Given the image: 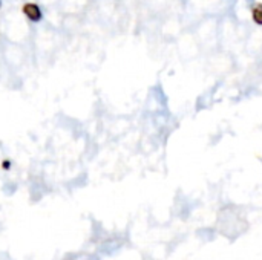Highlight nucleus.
Returning <instances> with one entry per match:
<instances>
[{
	"instance_id": "nucleus-1",
	"label": "nucleus",
	"mask_w": 262,
	"mask_h": 260,
	"mask_svg": "<svg viewBox=\"0 0 262 260\" xmlns=\"http://www.w3.org/2000/svg\"><path fill=\"white\" fill-rule=\"evenodd\" d=\"M21 12H23L25 17H26L29 21H32V23H38V21L43 18L41 8H40L37 3H34V2H26V3H23Z\"/></svg>"
},
{
	"instance_id": "nucleus-2",
	"label": "nucleus",
	"mask_w": 262,
	"mask_h": 260,
	"mask_svg": "<svg viewBox=\"0 0 262 260\" xmlns=\"http://www.w3.org/2000/svg\"><path fill=\"white\" fill-rule=\"evenodd\" d=\"M252 17L256 25L262 26V3H256L252 9Z\"/></svg>"
},
{
	"instance_id": "nucleus-3",
	"label": "nucleus",
	"mask_w": 262,
	"mask_h": 260,
	"mask_svg": "<svg viewBox=\"0 0 262 260\" xmlns=\"http://www.w3.org/2000/svg\"><path fill=\"white\" fill-rule=\"evenodd\" d=\"M0 6H2V0H0Z\"/></svg>"
}]
</instances>
